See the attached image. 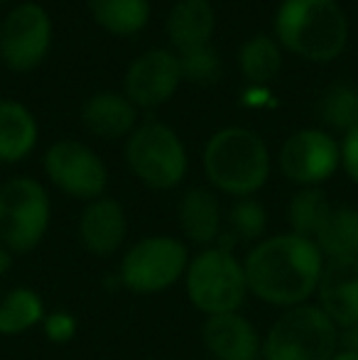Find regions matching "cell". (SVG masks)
<instances>
[{
  "instance_id": "d6a6232c",
  "label": "cell",
  "mask_w": 358,
  "mask_h": 360,
  "mask_svg": "<svg viewBox=\"0 0 358 360\" xmlns=\"http://www.w3.org/2000/svg\"><path fill=\"white\" fill-rule=\"evenodd\" d=\"M0 3H5V0H0Z\"/></svg>"
},
{
  "instance_id": "1f68e13d",
  "label": "cell",
  "mask_w": 358,
  "mask_h": 360,
  "mask_svg": "<svg viewBox=\"0 0 358 360\" xmlns=\"http://www.w3.org/2000/svg\"><path fill=\"white\" fill-rule=\"evenodd\" d=\"M331 360H358V356L356 353H349V351H339Z\"/></svg>"
},
{
  "instance_id": "52a82bcc",
  "label": "cell",
  "mask_w": 358,
  "mask_h": 360,
  "mask_svg": "<svg viewBox=\"0 0 358 360\" xmlns=\"http://www.w3.org/2000/svg\"><path fill=\"white\" fill-rule=\"evenodd\" d=\"M125 162L133 176L153 191H172L184 181L189 155L181 138L160 120L140 123L125 143Z\"/></svg>"
},
{
  "instance_id": "5b68a950",
  "label": "cell",
  "mask_w": 358,
  "mask_h": 360,
  "mask_svg": "<svg viewBox=\"0 0 358 360\" xmlns=\"http://www.w3.org/2000/svg\"><path fill=\"white\" fill-rule=\"evenodd\" d=\"M339 353V328L314 302L282 309L263 333V360H331Z\"/></svg>"
},
{
  "instance_id": "8992f818",
  "label": "cell",
  "mask_w": 358,
  "mask_h": 360,
  "mask_svg": "<svg viewBox=\"0 0 358 360\" xmlns=\"http://www.w3.org/2000/svg\"><path fill=\"white\" fill-rule=\"evenodd\" d=\"M189 257V248L177 236L153 233L123 250L118 262V282L140 297L162 294L184 280Z\"/></svg>"
},
{
  "instance_id": "9c48e42d",
  "label": "cell",
  "mask_w": 358,
  "mask_h": 360,
  "mask_svg": "<svg viewBox=\"0 0 358 360\" xmlns=\"http://www.w3.org/2000/svg\"><path fill=\"white\" fill-rule=\"evenodd\" d=\"M52 20L39 3H20L0 25V62L10 72L27 74L47 59Z\"/></svg>"
},
{
  "instance_id": "6da1fadb",
  "label": "cell",
  "mask_w": 358,
  "mask_h": 360,
  "mask_svg": "<svg viewBox=\"0 0 358 360\" xmlns=\"http://www.w3.org/2000/svg\"><path fill=\"white\" fill-rule=\"evenodd\" d=\"M326 257L309 238L295 233L265 236L243 257L248 292L275 309L309 304L317 297Z\"/></svg>"
},
{
  "instance_id": "836d02e7",
  "label": "cell",
  "mask_w": 358,
  "mask_h": 360,
  "mask_svg": "<svg viewBox=\"0 0 358 360\" xmlns=\"http://www.w3.org/2000/svg\"><path fill=\"white\" fill-rule=\"evenodd\" d=\"M258 360H263V358H258Z\"/></svg>"
},
{
  "instance_id": "7402d4cb",
  "label": "cell",
  "mask_w": 358,
  "mask_h": 360,
  "mask_svg": "<svg viewBox=\"0 0 358 360\" xmlns=\"http://www.w3.org/2000/svg\"><path fill=\"white\" fill-rule=\"evenodd\" d=\"M314 243L326 260L358 257V206H334Z\"/></svg>"
},
{
  "instance_id": "d4e9b609",
  "label": "cell",
  "mask_w": 358,
  "mask_h": 360,
  "mask_svg": "<svg viewBox=\"0 0 358 360\" xmlns=\"http://www.w3.org/2000/svg\"><path fill=\"white\" fill-rule=\"evenodd\" d=\"M241 74L253 86H268L282 69V47L270 34H255L238 52Z\"/></svg>"
},
{
  "instance_id": "8fae6325",
  "label": "cell",
  "mask_w": 358,
  "mask_h": 360,
  "mask_svg": "<svg viewBox=\"0 0 358 360\" xmlns=\"http://www.w3.org/2000/svg\"><path fill=\"white\" fill-rule=\"evenodd\" d=\"M282 176L295 186H321L341 167V143L331 133L302 128L282 143L277 155Z\"/></svg>"
},
{
  "instance_id": "4dcf8cb0",
  "label": "cell",
  "mask_w": 358,
  "mask_h": 360,
  "mask_svg": "<svg viewBox=\"0 0 358 360\" xmlns=\"http://www.w3.org/2000/svg\"><path fill=\"white\" fill-rule=\"evenodd\" d=\"M13 257H15L13 252H10L3 243H0V277H5L10 270H13V262H15Z\"/></svg>"
},
{
  "instance_id": "ac0fdd59",
  "label": "cell",
  "mask_w": 358,
  "mask_h": 360,
  "mask_svg": "<svg viewBox=\"0 0 358 360\" xmlns=\"http://www.w3.org/2000/svg\"><path fill=\"white\" fill-rule=\"evenodd\" d=\"M216 30V13L209 0H177L167 15V37L177 52L209 44Z\"/></svg>"
},
{
  "instance_id": "f546056e",
  "label": "cell",
  "mask_w": 358,
  "mask_h": 360,
  "mask_svg": "<svg viewBox=\"0 0 358 360\" xmlns=\"http://www.w3.org/2000/svg\"><path fill=\"white\" fill-rule=\"evenodd\" d=\"M339 351H349L358 356V321L339 331Z\"/></svg>"
},
{
  "instance_id": "5bb4252c",
  "label": "cell",
  "mask_w": 358,
  "mask_h": 360,
  "mask_svg": "<svg viewBox=\"0 0 358 360\" xmlns=\"http://www.w3.org/2000/svg\"><path fill=\"white\" fill-rule=\"evenodd\" d=\"M201 343L214 360H258L263 333L241 311L206 316L201 323Z\"/></svg>"
},
{
  "instance_id": "83f0119b",
  "label": "cell",
  "mask_w": 358,
  "mask_h": 360,
  "mask_svg": "<svg viewBox=\"0 0 358 360\" xmlns=\"http://www.w3.org/2000/svg\"><path fill=\"white\" fill-rule=\"evenodd\" d=\"M42 333L54 346H67V343H72L74 338H77L79 321L67 309H54V311H47V316H44Z\"/></svg>"
},
{
  "instance_id": "44dd1931",
  "label": "cell",
  "mask_w": 358,
  "mask_h": 360,
  "mask_svg": "<svg viewBox=\"0 0 358 360\" xmlns=\"http://www.w3.org/2000/svg\"><path fill=\"white\" fill-rule=\"evenodd\" d=\"M94 22L118 37L138 34L150 20V0H89Z\"/></svg>"
},
{
  "instance_id": "4316f807",
  "label": "cell",
  "mask_w": 358,
  "mask_h": 360,
  "mask_svg": "<svg viewBox=\"0 0 358 360\" xmlns=\"http://www.w3.org/2000/svg\"><path fill=\"white\" fill-rule=\"evenodd\" d=\"M177 59H179L181 79L191 81V84H211V81L219 79L221 62H219V54H216V47L211 42L177 52Z\"/></svg>"
},
{
  "instance_id": "7c38bea8",
  "label": "cell",
  "mask_w": 358,
  "mask_h": 360,
  "mask_svg": "<svg viewBox=\"0 0 358 360\" xmlns=\"http://www.w3.org/2000/svg\"><path fill=\"white\" fill-rule=\"evenodd\" d=\"M181 81L177 54L170 49H150L125 72V96L135 108H158L177 94Z\"/></svg>"
},
{
  "instance_id": "30bf717a",
  "label": "cell",
  "mask_w": 358,
  "mask_h": 360,
  "mask_svg": "<svg viewBox=\"0 0 358 360\" xmlns=\"http://www.w3.org/2000/svg\"><path fill=\"white\" fill-rule=\"evenodd\" d=\"M44 174L62 194L79 201L106 196L108 169L106 162L79 140H57L44 152Z\"/></svg>"
},
{
  "instance_id": "484cf974",
  "label": "cell",
  "mask_w": 358,
  "mask_h": 360,
  "mask_svg": "<svg viewBox=\"0 0 358 360\" xmlns=\"http://www.w3.org/2000/svg\"><path fill=\"white\" fill-rule=\"evenodd\" d=\"M319 115L331 130H349L358 128V89L351 84H336L329 86L321 96Z\"/></svg>"
},
{
  "instance_id": "9a60e30c",
  "label": "cell",
  "mask_w": 358,
  "mask_h": 360,
  "mask_svg": "<svg viewBox=\"0 0 358 360\" xmlns=\"http://www.w3.org/2000/svg\"><path fill=\"white\" fill-rule=\"evenodd\" d=\"M314 304L339 331L358 321V257L324 262Z\"/></svg>"
},
{
  "instance_id": "ba28073f",
  "label": "cell",
  "mask_w": 358,
  "mask_h": 360,
  "mask_svg": "<svg viewBox=\"0 0 358 360\" xmlns=\"http://www.w3.org/2000/svg\"><path fill=\"white\" fill-rule=\"evenodd\" d=\"M52 223V201L42 181L10 176L0 184V243L13 255H27L42 245Z\"/></svg>"
},
{
  "instance_id": "cb8c5ba5",
  "label": "cell",
  "mask_w": 358,
  "mask_h": 360,
  "mask_svg": "<svg viewBox=\"0 0 358 360\" xmlns=\"http://www.w3.org/2000/svg\"><path fill=\"white\" fill-rule=\"evenodd\" d=\"M268 233V211L255 196L234 199L224 216V238L219 243L234 248L236 243H258Z\"/></svg>"
},
{
  "instance_id": "f1b7e54d",
  "label": "cell",
  "mask_w": 358,
  "mask_h": 360,
  "mask_svg": "<svg viewBox=\"0 0 358 360\" xmlns=\"http://www.w3.org/2000/svg\"><path fill=\"white\" fill-rule=\"evenodd\" d=\"M341 167L346 176L358 186V128L349 130L341 140Z\"/></svg>"
},
{
  "instance_id": "7a4b0ae2",
  "label": "cell",
  "mask_w": 358,
  "mask_h": 360,
  "mask_svg": "<svg viewBox=\"0 0 358 360\" xmlns=\"http://www.w3.org/2000/svg\"><path fill=\"white\" fill-rule=\"evenodd\" d=\"M272 27L282 49L314 64L334 62L349 44V20L336 0H282Z\"/></svg>"
},
{
  "instance_id": "2e32d148",
  "label": "cell",
  "mask_w": 358,
  "mask_h": 360,
  "mask_svg": "<svg viewBox=\"0 0 358 360\" xmlns=\"http://www.w3.org/2000/svg\"><path fill=\"white\" fill-rule=\"evenodd\" d=\"M177 223L181 238L199 250L216 245L224 238V211L219 196L204 186L186 189L177 204Z\"/></svg>"
},
{
  "instance_id": "277c9868",
  "label": "cell",
  "mask_w": 358,
  "mask_h": 360,
  "mask_svg": "<svg viewBox=\"0 0 358 360\" xmlns=\"http://www.w3.org/2000/svg\"><path fill=\"white\" fill-rule=\"evenodd\" d=\"M181 282L189 304L204 314V319L241 311L250 294L243 260L224 243L196 250L189 257Z\"/></svg>"
},
{
  "instance_id": "3957f363",
  "label": "cell",
  "mask_w": 358,
  "mask_h": 360,
  "mask_svg": "<svg viewBox=\"0 0 358 360\" xmlns=\"http://www.w3.org/2000/svg\"><path fill=\"white\" fill-rule=\"evenodd\" d=\"M270 169L268 145L250 128H224L211 135L204 147V172L211 189L231 199L255 196L268 184Z\"/></svg>"
},
{
  "instance_id": "e0dca14e",
  "label": "cell",
  "mask_w": 358,
  "mask_h": 360,
  "mask_svg": "<svg viewBox=\"0 0 358 360\" xmlns=\"http://www.w3.org/2000/svg\"><path fill=\"white\" fill-rule=\"evenodd\" d=\"M82 123L101 140L130 138V133L138 128V108L125 94L98 91L82 105Z\"/></svg>"
},
{
  "instance_id": "603a6c76",
  "label": "cell",
  "mask_w": 358,
  "mask_h": 360,
  "mask_svg": "<svg viewBox=\"0 0 358 360\" xmlns=\"http://www.w3.org/2000/svg\"><path fill=\"white\" fill-rule=\"evenodd\" d=\"M331 201L319 186H305L292 194L287 204V228L290 233L317 240L319 231L324 228L326 218L331 216Z\"/></svg>"
},
{
  "instance_id": "ffe728a7",
  "label": "cell",
  "mask_w": 358,
  "mask_h": 360,
  "mask_svg": "<svg viewBox=\"0 0 358 360\" xmlns=\"http://www.w3.org/2000/svg\"><path fill=\"white\" fill-rule=\"evenodd\" d=\"M44 316H47V307L37 289L13 287L0 299V336H23L42 326Z\"/></svg>"
},
{
  "instance_id": "d6986e66",
  "label": "cell",
  "mask_w": 358,
  "mask_h": 360,
  "mask_svg": "<svg viewBox=\"0 0 358 360\" xmlns=\"http://www.w3.org/2000/svg\"><path fill=\"white\" fill-rule=\"evenodd\" d=\"M39 128L27 105L18 101H0V165H18L32 155Z\"/></svg>"
},
{
  "instance_id": "4fadbf2b",
  "label": "cell",
  "mask_w": 358,
  "mask_h": 360,
  "mask_svg": "<svg viewBox=\"0 0 358 360\" xmlns=\"http://www.w3.org/2000/svg\"><path fill=\"white\" fill-rule=\"evenodd\" d=\"M82 248L94 257H113L125 250L128 240V214L120 201L101 196L84 206L77 223Z\"/></svg>"
}]
</instances>
